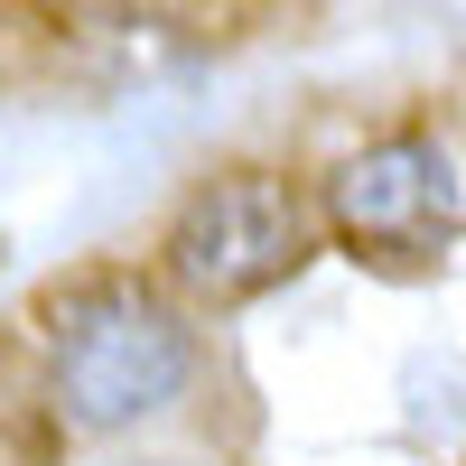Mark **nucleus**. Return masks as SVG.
I'll return each instance as SVG.
<instances>
[{"label":"nucleus","mask_w":466,"mask_h":466,"mask_svg":"<svg viewBox=\"0 0 466 466\" xmlns=\"http://www.w3.org/2000/svg\"><path fill=\"white\" fill-rule=\"evenodd\" d=\"M197 382V327L149 289V280H103L66 289L47 318V410L75 439H122L168 420Z\"/></svg>","instance_id":"f257e3e1"},{"label":"nucleus","mask_w":466,"mask_h":466,"mask_svg":"<svg viewBox=\"0 0 466 466\" xmlns=\"http://www.w3.org/2000/svg\"><path fill=\"white\" fill-rule=\"evenodd\" d=\"M308 261V197L270 168H215L177 197L168 233H159V270L168 289H187L197 308H243L261 289H280Z\"/></svg>","instance_id":"f03ea898"},{"label":"nucleus","mask_w":466,"mask_h":466,"mask_svg":"<svg viewBox=\"0 0 466 466\" xmlns=\"http://www.w3.org/2000/svg\"><path fill=\"white\" fill-rule=\"evenodd\" d=\"M327 224H336V243H355V252H392V261L439 252L466 224V177L448 159V140L392 131V140H364L355 159H336Z\"/></svg>","instance_id":"7ed1b4c3"}]
</instances>
